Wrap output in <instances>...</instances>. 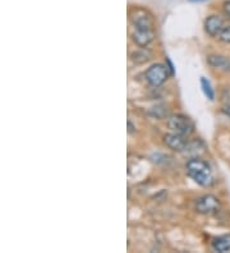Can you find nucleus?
Segmentation results:
<instances>
[{
    "label": "nucleus",
    "instance_id": "1",
    "mask_svg": "<svg viewBox=\"0 0 230 253\" xmlns=\"http://www.w3.org/2000/svg\"><path fill=\"white\" fill-rule=\"evenodd\" d=\"M187 174L193 182L205 188H209L214 184L211 167L202 159H190L187 163Z\"/></svg>",
    "mask_w": 230,
    "mask_h": 253
},
{
    "label": "nucleus",
    "instance_id": "2",
    "mask_svg": "<svg viewBox=\"0 0 230 253\" xmlns=\"http://www.w3.org/2000/svg\"><path fill=\"white\" fill-rule=\"evenodd\" d=\"M168 126L173 132L184 137L190 136L194 132V123L183 114H173L168 119Z\"/></svg>",
    "mask_w": 230,
    "mask_h": 253
},
{
    "label": "nucleus",
    "instance_id": "3",
    "mask_svg": "<svg viewBox=\"0 0 230 253\" xmlns=\"http://www.w3.org/2000/svg\"><path fill=\"white\" fill-rule=\"evenodd\" d=\"M169 72L168 65H164L161 63H156V64H152L150 68L146 71V81L148 82V84L152 87H160L165 84L169 78Z\"/></svg>",
    "mask_w": 230,
    "mask_h": 253
},
{
    "label": "nucleus",
    "instance_id": "4",
    "mask_svg": "<svg viewBox=\"0 0 230 253\" xmlns=\"http://www.w3.org/2000/svg\"><path fill=\"white\" fill-rule=\"evenodd\" d=\"M131 23L133 28L138 30H155V22L147 10L142 8H135L131 12Z\"/></svg>",
    "mask_w": 230,
    "mask_h": 253
},
{
    "label": "nucleus",
    "instance_id": "5",
    "mask_svg": "<svg viewBox=\"0 0 230 253\" xmlns=\"http://www.w3.org/2000/svg\"><path fill=\"white\" fill-rule=\"evenodd\" d=\"M220 200L214 195H203L196 200V210L199 213H205V215L216 213L220 210Z\"/></svg>",
    "mask_w": 230,
    "mask_h": 253
},
{
    "label": "nucleus",
    "instance_id": "6",
    "mask_svg": "<svg viewBox=\"0 0 230 253\" xmlns=\"http://www.w3.org/2000/svg\"><path fill=\"white\" fill-rule=\"evenodd\" d=\"M224 18L218 14H212V16L207 17L205 19V31L206 34L209 35L211 37H219L220 32L223 31V28H224Z\"/></svg>",
    "mask_w": 230,
    "mask_h": 253
},
{
    "label": "nucleus",
    "instance_id": "7",
    "mask_svg": "<svg viewBox=\"0 0 230 253\" xmlns=\"http://www.w3.org/2000/svg\"><path fill=\"white\" fill-rule=\"evenodd\" d=\"M164 143L166 145V147L173 150V151L182 152L184 150H187L188 142L185 137L182 136V134H178V133H169L164 137Z\"/></svg>",
    "mask_w": 230,
    "mask_h": 253
},
{
    "label": "nucleus",
    "instance_id": "8",
    "mask_svg": "<svg viewBox=\"0 0 230 253\" xmlns=\"http://www.w3.org/2000/svg\"><path fill=\"white\" fill-rule=\"evenodd\" d=\"M155 36H156L155 30H138V28H135V31L132 34V40L138 47H146L155 40Z\"/></svg>",
    "mask_w": 230,
    "mask_h": 253
},
{
    "label": "nucleus",
    "instance_id": "9",
    "mask_svg": "<svg viewBox=\"0 0 230 253\" xmlns=\"http://www.w3.org/2000/svg\"><path fill=\"white\" fill-rule=\"evenodd\" d=\"M207 62L212 68L219 69L221 72H230V59L223 55H210Z\"/></svg>",
    "mask_w": 230,
    "mask_h": 253
},
{
    "label": "nucleus",
    "instance_id": "10",
    "mask_svg": "<svg viewBox=\"0 0 230 253\" xmlns=\"http://www.w3.org/2000/svg\"><path fill=\"white\" fill-rule=\"evenodd\" d=\"M212 248L220 253L229 252L230 251V234L221 235V237L215 238L212 242Z\"/></svg>",
    "mask_w": 230,
    "mask_h": 253
},
{
    "label": "nucleus",
    "instance_id": "11",
    "mask_svg": "<svg viewBox=\"0 0 230 253\" xmlns=\"http://www.w3.org/2000/svg\"><path fill=\"white\" fill-rule=\"evenodd\" d=\"M201 87H202V91L205 93V96L210 101H214L215 100V91L212 88L211 84H210L209 80H206L205 77L201 78Z\"/></svg>",
    "mask_w": 230,
    "mask_h": 253
},
{
    "label": "nucleus",
    "instance_id": "12",
    "mask_svg": "<svg viewBox=\"0 0 230 253\" xmlns=\"http://www.w3.org/2000/svg\"><path fill=\"white\" fill-rule=\"evenodd\" d=\"M150 51L146 50V47H141V50H138L135 54H132V60L136 63H144L150 59Z\"/></svg>",
    "mask_w": 230,
    "mask_h": 253
},
{
    "label": "nucleus",
    "instance_id": "13",
    "mask_svg": "<svg viewBox=\"0 0 230 253\" xmlns=\"http://www.w3.org/2000/svg\"><path fill=\"white\" fill-rule=\"evenodd\" d=\"M219 39H220V41H223V42L230 43V25L224 26L223 31L219 35Z\"/></svg>",
    "mask_w": 230,
    "mask_h": 253
},
{
    "label": "nucleus",
    "instance_id": "14",
    "mask_svg": "<svg viewBox=\"0 0 230 253\" xmlns=\"http://www.w3.org/2000/svg\"><path fill=\"white\" fill-rule=\"evenodd\" d=\"M223 9H224V13L227 14L228 17H230V0L225 1L224 6H223Z\"/></svg>",
    "mask_w": 230,
    "mask_h": 253
},
{
    "label": "nucleus",
    "instance_id": "15",
    "mask_svg": "<svg viewBox=\"0 0 230 253\" xmlns=\"http://www.w3.org/2000/svg\"><path fill=\"white\" fill-rule=\"evenodd\" d=\"M166 65H168V68H169V72H170V74H172V76H174V65H173V63L170 62V59L169 58H166Z\"/></svg>",
    "mask_w": 230,
    "mask_h": 253
},
{
    "label": "nucleus",
    "instance_id": "16",
    "mask_svg": "<svg viewBox=\"0 0 230 253\" xmlns=\"http://www.w3.org/2000/svg\"><path fill=\"white\" fill-rule=\"evenodd\" d=\"M225 114L230 118V105H228L227 108H225Z\"/></svg>",
    "mask_w": 230,
    "mask_h": 253
},
{
    "label": "nucleus",
    "instance_id": "17",
    "mask_svg": "<svg viewBox=\"0 0 230 253\" xmlns=\"http://www.w3.org/2000/svg\"><path fill=\"white\" fill-rule=\"evenodd\" d=\"M189 1H203V0H189Z\"/></svg>",
    "mask_w": 230,
    "mask_h": 253
}]
</instances>
